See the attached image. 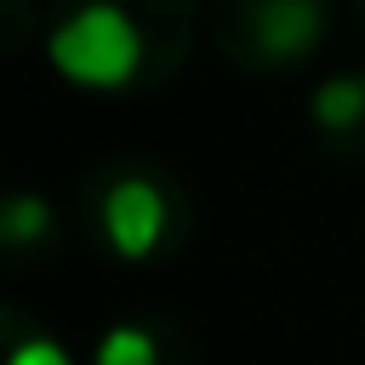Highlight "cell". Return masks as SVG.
Returning a JSON list of instances; mask_svg holds the SVG:
<instances>
[{
    "instance_id": "6da1fadb",
    "label": "cell",
    "mask_w": 365,
    "mask_h": 365,
    "mask_svg": "<svg viewBox=\"0 0 365 365\" xmlns=\"http://www.w3.org/2000/svg\"><path fill=\"white\" fill-rule=\"evenodd\" d=\"M194 0H57L46 57L91 91L154 86L188 57Z\"/></svg>"
},
{
    "instance_id": "7a4b0ae2",
    "label": "cell",
    "mask_w": 365,
    "mask_h": 365,
    "mask_svg": "<svg viewBox=\"0 0 365 365\" xmlns=\"http://www.w3.org/2000/svg\"><path fill=\"white\" fill-rule=\"evenodd\" d=\"M86 205L97 217V234L108 240V251L120 257H154L165 240H177V217H182V194L171 188L165 171H154L148 160H120L103 165L86 188Z\"/></svg>"
},
{
    "instance_id": "3957f363",
    "label": "cell",
    "mask_w": 365,
    "mask_h": 365,
    "mask_svg": "<svg viewBox=\"0 0 365 365\" xmlns=\"http://www.w3.org/2000/svg\"><path fill=\"white\" fill-rule=\"evenodd\" d=\"M331 23V0H211V34L222 57L251 74L302 63Z\"/></svg>"
},
{
    "instance_id": "277c9868",
    "label": "cell",
    "mask_w": 365,
    "mask_h": 365,
    "mask_svg": "<svg viewBox=\"0 0 365 365\" xmlns=\"http://www.w3.org/2000/svg\"><path fill=\"white\" fill-rule=\"evenodd\" d=\"M308 120L319 131V148L359 160L365 154V68H342L319 80V91L308 97Z\"/></svg>"
},
{
    "instance_id": "5b68a950",
    "label": "cell",
    "mask_w": 365,
    "mask_h": 365,
    "mask_svg": "<svg viewBox=\"0 0 365 365\" xmlns=\"http://www.w3.org/2000/svg\"><path fill=\"white\" fill-rule=\"evenodd\" d=\"M57 211L29 194V188H11L0 194V262H34L57 245Z\"/></svg>"
},
{
    "instance_id": "8992f818",
    "label": "cell",
    "mask_w": 365,
    "mask_h": 365,
    "mask_svg": "<svg viewBox=\"0 0 365 365\" xmlns=\"http://www.w3.org/2000/svg\"><path fill=\"white\" fill-rule=\"evenodd\" d=\"M165 342H177V331L148 325V319H120V325H108L97 336L91 365H171Z\"/></svg>"
},
{
    "instance_id": "52a82bcc",
    "label": "cell",
    "mask_w": 365,
    "mask_h": 365,
    "mask_svg": "<svg viewBox=\"0 0 365 365\" xmlns=\"http://www.w3.org/2000/svg\"><path fill=\"white\" fill-rule=\"evenodd\" d=\"M51 29V6L40 0H0V51H23Z\"/></svg>"
},
{
    "instance_id": "ba28073f",
    "label": "cell",
    "mask_w": 365,
    "mask_h": 365,
    "mask_svg": "<svg viewBox=\"0 0 365 365\" xmlns=\"http://www.w3.org/2000/svg\"><path fill=\"white\" fill-rule=\"evenodd\" d=\"M6 365H74V359H68V348H63L57 336H46V331L29 319V325H23V336L11 342Z\"/></svg>"
},
{
    "instance_id": "9c48e42d",
    "label": "cell",
    "mask_w": 365,
    "mask_h": 365,
    "mask_svg": "<svg viewBox=\"0 0 365 365\" xmlns=\"http://www.w3.org/2000/svg\"><path fill=\"white\" fill-rule=\"evenodd\" d=\"M354 17H359V29H365V0H354Z\"/></svg>"
}]
</instances>
